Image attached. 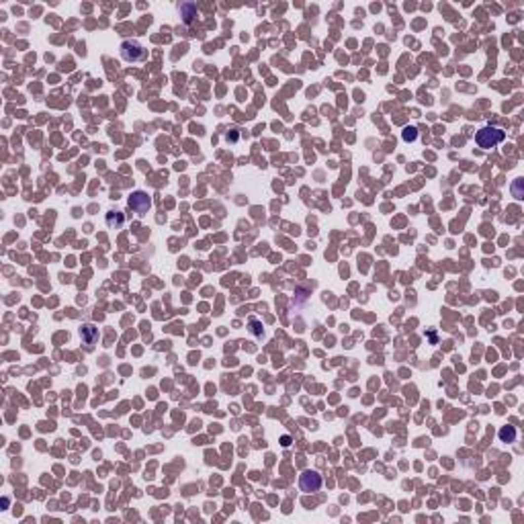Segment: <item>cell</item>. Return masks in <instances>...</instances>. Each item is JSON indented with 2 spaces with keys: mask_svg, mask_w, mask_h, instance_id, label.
I'll return each instance as SVG.
<instances>
[{
  "mask_svg": "<svg viewBox=\"0 0 524 524\" xmlns=\"http://www.w3.org/2000/svg\"><path fill=\"white\" fill-rule=\"evenodd\" d=\"M504 140H506V131H502L500 127H493V125H486L475 133V142L481 150H491L495 146H500Z\"/></svg>",
  "mask_w": 524,
  "mask_h": 524,
  "instance_id": "cell-1",
  "label": "cell"
},
{
  "mask_svg": "<svg viewBox=\"0 0 524 524\" xmlns=\"http://www.w3.org/2000/svg\"><path fill=\"white\" fill-rule=\"evenodd\" d=\"M146 56V49L137 41H123L121 43V58L125 62H144Z\"/></svg>",
  "mask_w": 524,
  "mask_h": 524,
  "instance_id": "cell-2",
  "label": "cell"
},
{
  "mask_svg": "<svg viewBox=\"0 0 524 524\" xmlns=\"http://www.w3.org/2000/svg\"><path fill=\"white\" fill-rule=\"evenodd\" d=\"M129 207H131V211H133V213H137L140 217H144V215L148 213V209L151 207V201H150V197H148V192H144V190H135L133 195L129 197Z\"/></svg>",
  "mask_w": 524,
  "mask_h": 524,
  "instance_id": "cell-3",
  "label": "cell"
},
{
  "mask_svg": "<svg viewBox=\"0 0 524 524\" xmlns=\"http://www.w3.org/2000/svg\"><path fill=\"white\" fill-rule=\"evenodd\" d=\"M299 487H301V491H305V493L318 491L322 487V477L315 471H305L299 477Z\"/></svg>",
  "mask_w": 524,
  "mask_h": 524,
  "instance_id": "cell-4",
  "label": "cell"
},
{
  "mask_svg": "<svg viewBox=\"0 0 524 524\" xmlns=\"http://www.w3.org/2000/svg\"><path fill=\"white\" fill-rule=\"evenodd\" d=\"M80 338L84 340L88 346H92V344L99 340V330H96L92 324H86V326H82L80 328Z\"/></svg>",
  "mask_w": 524,
  "mask_h": 524,
  "instance_id": "cell-5",
  "label": "cell"
},
{
  "mask_svg": "<svg viewBox=\"0 0 524 524\" xmlns=\"http://www.w3.org/2000/svg\"><path fill=\"white\" fill-rule=\"evenodd\" d=\"M178 10H181V15H183L185 23H192V21H195V17H197V6L192 4V2H185V4H181V6H178Z\"/></svg>",
  "mask_w": 524,
  "mask_h": 524,
  "instance_id": "cell-6",
  "label": "cell"
},
{
  "mask_svg": "<svg viewBox=\"0 0 524 524\" xmlns=\"http://www.w3.org/2000/svg\"><path fill=\"white\" fill-rule=\"evenodd\" d=\"M123 224H125V217H123V213H119V211H109L107 213V225L109 227L119 229V227H123Z\"/></svg>",
  "mask_w": 524,
  "mask_h": 524,
  "instance_id": "cell-7",
  "label": "cell"
},
{
  "mask_svg": "<svg viewBox=\"0 0 524 524\" xmlns=\"http://www.w3.org/2000/svg\"><path fill=\"white\" fill-rule=\"evenodd\" d=\"M500 440L502 443H514L516 440V428L514 426H504L500 430Z\"/></svg>",
  "mask_w": 524,
  "mask_h": 524,
  "instance_id": "cell-8",
  "label": "cell"
},
{
  "mask_svg": "<svg viewBox=\"0 0 524 524\" xmlns=\"http://www.w3.org/2000/svg\"><path fill=\"white\" fill-rule=\"evenodd\" d=\"M250 326H252V332H254L256 336H262V330H258V322H256V320H250Z\"/></svg>",
  "mask_w": 524,
  "mask_h": 524,
  "instance_id": "cell-9",
  "label": "cell"
}]
</instances>
